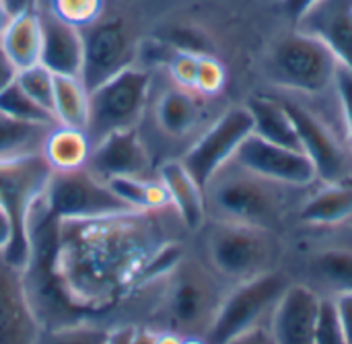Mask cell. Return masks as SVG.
<instances>
[{
    "label": "cell",
    "instance_id": "7c38bea8",
    "mask_svg": "<svg viewBox=\"0 0 352 344\" xmlns=\"http://www.w3.org/2000/svg\"><path fill=\"white\" fill-rule=\"evenodd\" d=\"M233 161L260 178L291 188L309 186L318 180L316 169L303 151L272 144L254 132L241 142Z\"/></svg>",
    "mask_w": 352,
    "mask_h": 344
},
{
    "label": "cell",
    "instance_id": "836d02e7",
    "mask_svg": "<svg viewBox=\"0 0 352 344\" xmlns=\"http://www.w3.org/2000/svg\"><path fill=\"white\" fill-rule=\"evenodd\" d=\"M167 45H171L175 52H188V54H196V56H204V54H212V43L208 39V35L192 25H177L173 29H169L167 37L163 39Z\"/></svg>",
    "mask_w": 352,
    "mask_h": 344
},
{
    "label": "cell",
    "instance_id": "681fc988",
    "mask_svg": "<svg viewBox=\"0 0 352 344\" xmlns=\"http://www.w3.org/2000/svg\"><path fill=\"white\" fill-rule=\"evenodd\" d=\"M39 4H41V8H43V4H45V0H39ZM41 8H39V10H41Z\"/></svg>",
    "mask_w": 352,
    "mask_h": 344
},
{
    "label": "cell",
    "instance_id": "3957f363",
    "mask_svg": "<svg viewBox=\"0 0 352 344\" xmlns=\"http://www.w3.org/2000/svg\"><path fill=\"white\" fill-rule=\"evenodd\" d=\"M283 188L229 161L204 186L206 221L272 229L283 217Z\"/></svg>",
    "mask_w": 352,
    "mask_h": 344
},
{
    "label": "cell",
    "instance_id": "c3c4849f",
    "mask_svg": "<svg viewBox=\"0 0 352 344\" xmlns=\"http://www.w3.org/2000/svg\"><path fill=\"white\" fill-rule=\"evenodd\" d=\"M182 344H208V343H206V338H202V336H184V338H182Z\"/></svg>",
    "mask_w": 352,
    "mask_h": 344
},
{
    "label": "cell",
    "instance_id": "ba28073f",
    "mask_svg": "<svg viewBox=\"0 0 352 344\" xmlns=\"http://www.w3.org/2000/svg\"><path fill=\"white\" fill-rule=\"evenodd\" d=\"M52 169L41 155L0 161V206L10 215L14 227V241L4 254L12 264L25 266L29 241L27 221L33 204L45 194Z\"/></svg>",
    "mask_w": 352,
    "mask_h": 344
},
{
    "label": "cell",
    "instance_id": "4fadbf2b",
    "mask_svg": "<svg viewBox=\"0 0 352 344\" xmlns=\"http://www.w3.org/2000/svg\"><path fill=\"white\" fill-rule=\"evenodd\" d=\"M283 103L295 122L301 151L311 161L318 180L326 184L344 182L351 171V165L334 132L307 107L293 103V101H283Z\"/></svg>",
    "mask_w": 352,
    "mask_h": 344
},
{
    "label": "cell",
    "instance_id": "74e56055",
    "mask_svg": "<svg viewBox=\"0 0 352 344\" xmlns=\"http://www.w3.org/2000/svg\"><path fill=\"white\" fill-rule=\"evenodd\" d=\"M338 305L340 322L344 328L346 344H352V293H342V295H332Z\"/></svg>",
    "mask_w": 352,
    "mask_h": 344
},
{
    "label": "cell",
    "instance_id": "8992f818",
    "mask_svg": "<svg viewBox=\"0 0 352 344\" xmlns=\"http://www.w3.org/2000/svg\"><path fill=\"white\" fill-rule=\"evenodd\" d=\"M289 285V279L278 270L235 283L227 291L219 314L204 336L206 343L227 344L258 326H268L270 316Z\"/></svg>",
    "mask_w": 352,
    "mask_h": 344
},
{
    "label": "cell",
    "instance_id": "b9f144b4",
    "mask_svg": "<svg viewBox=\"0 0 352 344\" xmlns=\"http://www.w3.org/2000/svg\"><path fill=\"white\" fill-rule=\"evenodd\" d=\"M16 78V68L14 64L8 60V56L4 54L2 45H0V93Z\"/></svg>",
    "mask_w": 352,
    "mask_h": 344
},
{
    "label": "cell",
    "instance_id": "d590c367",
    "mask_svg": "<svg viewBox=\"0 0 352 344\" xmlns=\"http://www.w3.org/2000/svg\"><path fill=\"white\" fill-rule=\"evenodd\" d=\"M198 60L200 56L196 54H188V52H171V56L167 58L165 66L175 83V87L194 91L196 87V74H198Z\"/></svg>",
    "mask_w": 352,
    "mask_h": 344
},
{
    "label": "cell",
    "instance_id": "7dc6e473",
    "mask_svg": "<svg viewBox=\"0 0 352 344\" xmlns=\"http://www.w3.org/2000/svg\"><path fill=\"white\" fill-rule=\"evenodd\" d=\"M10 21H12V12L8 10L6 2L0 0V37H2V33L6 31V27H8Z\"/></svg>",
    "mask_w": 352,
    "mask_h": 344
},
{
    "label": "cell",
    "instance_id": "83f0119b",
    "mask_svg": "<svg viewBox=\"0 0 352 344\" xmlns=\"http://www.w3.org/2000/svg\"><path fill=\"white\" fill-rule=\"evenodd\" d=\"M314 277L332 291V295L352 293V250L328 248L311 262Z\"/></svg>",
    "mask_w": 352,
    "mask_h": 344
},
{
    "label": "cell",
    "instance_id": "44dd1931",
    "mask_svg": "<svg viewBox=\"0 0 352 344\" xmlns=\"http://www.w3.org/2000/svg\"><path fill=\"white\" fill-rule=\"evenodd\" d=\"M200 95L182 87L163 91L155 103V120L163 134L171 138L188 136L202 118Z\"/></svg>",
    "mask_w": 352,
    "mask_h": 344
},
{
    "label": "cell",
    "instance_id": "30bf717a",
    "mask_svg": "<svg viewBox=\"0 0 352 344\" xmlns=\"http://www.w3.org/2000/svg\"><path fill=\"white\" fill-rule=\"evenodd\" d=\"M82 68L80 80L91 91L116 76L136 60V45L122 19H99L82 29Z\"/></svg>",
    "mask_w": 352,
    "mask_h": 344
},
{
    "label": "cell",
    "instance_id": "f35d334b",
    "mask_svg": "<svg viewBox=\"0 0 352 344\" xmlns=\"http://www.w3.org/2000/svg\"><path fill=\"white\" fill-rule=\"evenodd\" d=\"M227 344H274L272 341V334H270V328L268 326H258L245 334H239L237 338L229 341Z\"/></svg>",
    "mask_w": 352,
    "mask_h": 344
},
{
    "label": "cell",
    "instance_id": "8fae6325",
    "mask_svg": "<svg viewBox=\"0 0 352 344\" xmlns=\"http://www.w3.org/2000/svg\"><path fill=\"white\" fill-rule=\"evenodd\" d=\"M252 132L254 124L248 107H231L186 151L182 163L204 188L223 165L233 161L237 149Z\"/></svg>",
    "mask_w": 352,
    "mask_h": 344
},
{
    "label": "cell",
    "instance_id": "ffe728a7",
    "mask_svg": "<svg viewBox=\"0 0 352 344\" xmlns=\"http://www.w3.org/2000/svg\"><path fill=\"white\" fill-rule=\"evenodd\" d=\"M93 138L85 128L54 124L43 140L41 157L52 171H76L89 165Z\"/></svg>",
    "mask_w": 352,
    "mask_h": 344
},
{
    "label": "cell",
    "instance_id": "5bb4252c",
    "mask_svg": "<svg viewBox=\"0 0 352 344\" xmlns=\"http://www.w3.org/2000/svg\"><path fill=\"white\" fill-rule=\"evenodd\" d=\"M41 330L25 291L23 268L0 254V344H35Z\"/></svg>",
    "mask_w": 352,
    "mask_h": 344
},
{
    "label": "cell",
    "instance_id": "277c9868",
    "mask_svg": "<svg viewBox=\"0 0 352 344\" xmlns=\"http://www.w3.org/2000/svg\"><path fill=\"white\" fill-rule=\"evenodd\" d=\"M202 252L206 264L223 279L243 283L276 270L280 246L272 229L206 221L202 227Z\"/></svg>",
    "mask_w": 352,
    "mask_h": 344
},
{
    "label": "cell",
    "instance_id": "f6af8a7d",
    "mask_svg": "<svg viewBox=\"0 0 352 344\" xmlns=\"http://www.w3.org/2000/svg\"><path fill=\"white\" fill-rule=\"evenodd\" d=\"M130 344H155V330L146 326H134L132 343Z\"/></svg>",
    "mask_w": 352,
    "mask_h": 344
},
{
    "label": "cell",
    "instance_id": "7402d4cb",
    "mask_svg": "<svg viewBox=\"0 0 352 344\" xmlns=\"http://www.w3.org/2000/svg\"><path fill=\"white\" fill-rule=\"evenodd\" d=\"M245 107L252 116L256 136H260L272 144L301 151L295 122L289 116L283 101H276L270 97H252Z\"/></svg>",
    "mask_w": 352,
    "mask_h": 344
},
{
    "label": "cell",
    "instance_id": "e0dca14e",
    "mask_svg": "<svg viewBox=\"0 0 352 344\" xmlns=\"http://www.w3.org/2000/svg\"><path fill=\"white\" fill-rule=\"evenodd\" d=\"M295 27L318 37L352 74V0H320Z\"/></svg>",
    "mask_w": 352,
    "mask_h": 344
},
{
    "label": "cell",
    "instance_id": "4316f807",
    "mask_svg": "<svg viewBox=\"0 0 352 344\" xmlns=\"http://www.w3.org/2000/svg\"><path fill=\"white\" fill-rule=\"evenodd\" d=\"M107 184L134 211H161L171 206L169 192L161 178H116Z\"/></svg>",
    "mask_w": 352,
    "mask_h": 344
},
{
    "label": "cell",
    "instance_id": "f1b7e54d",
    "mask_svg": "<svg viewBox=\"0 0 352 344\" xmlns=\"http://www.w3.org/2000/svg\"><path fill=\"white\" fill-rule=\"evenodd\" d=\"M41 10L82 31L101 19L103 0H45Z\"/></svg>",
    "mask_w": 352,
    "mask_h": 344
},
{
    "label": "cell",
    "instance_id": "1f68e13d",
    "mask_svg": "<svg viewBox=\"0 0 352 344\" xmlns=\"http://www.w3.org/2000/svg\"><path fill=\"white\" fill-rule=\"evenodd\" d=\"M111 328L101 324H74L66 328L41 330L35 344H105Z\"/></svg>",
    "mask_w": 352,
    "mask_h": 344
},
{
    "label": "cell",
    "instance_id": "ac0fdd59",
    "mask_svg": "<svg viewBox=\"0 0 352 344\" xmlns=\"http://www.w3.org/2000/svg\"><path fill=\"white\" fill-rule=\"evenodd\" d=\"M41 17V56L39 64L54 76H78L82 68V33L80 29L56 19L47 10Z\"/></svg>",
    "mask_w": 352,
    "mask_h": 344
},
{
    "label": "cell",
    "instance_id": "d6986e66",
    "mask_svg": "<svg viewBox=\"0 0 352 344\" xmlns=\"http://www.w3.org/2000/svg\"><path fill=\"white\" fill-rule=\"evenodd\" d=\"M159 178L165 184L171 206L188 227V231H200L206 223V206H204V188L194 180V175L179 161H167L159 169Z\"/></svg>",
    "mask_w": 352,
    "mask_h": 344
},
{
    "label": "cell",
    "instance_id": "52a82bcc",
    "mask_svg": "<svg viewBox=\"0 0 352 344\" xmlns=\"http://www.w3.org/2000/svg\"><path fill=\"white\" fill-rule=\"evenodd\" d=\"M151 97V72L142 66H128L116 76L89 91L87 132L93 144L103 136L136 128Z\"/></svg>",
    "mask_w": 352,
    "mask_h": 344
},
{
    "label": "cell",
    "instance_id": "e575fe53",
    "mask_svg": "<svg viewBox=\"0 0 352 344\" xmlns=\"http://www.w3.org/2000/svg\"><path fill=\"white\" fill-rule=\"evenodd\" d=\"M225 80H227V72L221 60L214 58L212 54L200 56L194 93H198L200 97H214L223 91Z\"/></svg>",
    "mask_w": 352,
    "mask_h": 344
},
{
    "label": "cell",
    "instance_id": "d6a6232c",
    "mask_svg": "<svg viewBox=\"0 0 352 344\" xmlns=\"http://www.w3.org/2000/svg\"><path fill=\"white\" fill-rule=\"evenodd\" d=\"M316 344H346L344 328L340 322L338 305L332 295L322 297L318 326H316Z\"/></svg>",
    "mask_w": 352,
    "mask_h": 344
},
{
    "label": "cell",
    "instance_id": "6da1fadb",
    "mask_svg": "<svg viewBox=\"0 0 352 344\" xmlns=\"http://www.w3.org/2000/svg\"><path fill=\"white\" fill-rule=\"evenodd\" d=\"M188 227L173 206L60 221L56 277L87 324L146 326L155 289L186 250Z\"/></svg>",
    "mask_w": 352,
    "mask_h": 344
},
{
    "label": "cell",
    "instance_id": "60d3db41",
    "mask_svg": "<svg viewBox=\"0 0 352 344\" xmlns=\"http://www.w3.org/2000/svg\"><path fill=\"white\" fill-rule=\"evenodd\" d=\"M316 2H320V0H283V10H285V14L291 17L293 23H297Z\"/></svg>",
    "mask_w": 352,
    "mask_h": 344
},
{
    "label": "cell",
    "instance_id": "d4e9b609",
    "mask_svg": "<svg viewBox=\"0 0 352 344\" xmlns=\"http://www.w3.org/2000/svg\"><path fill=\"white\" fill-rule=\"evenodd\" d=\"M352 217V186L326 184L320 192H316L301 208V221L307 225L330 227L340 225Z\"/></svg>",
    "mask_w": 352,
    "mask_h": 344
},
{
    "label": "cell",
    "instance_id": "9a60e30c",
    "mask_svg": "<svg viewBox=\"0 0 352 344\" xmlns=\"http://www.w3.org/2000/svg\"><path fill=\"white\" fill-rule=\"evenodd\" d=\"M87 167L103 182L116 178H151V153L136 128H126L97 140Z\"/></svg>",
    "mask_w": 352,
    "mask_h": 344
},
{
    "label": "cell",
    "instance_id": "2e32d148",
    "mask_svg": "<svg viewBox=\"0 0 352 344\" xmlns=\"http://www.w3.org/2000/svg\"><path fill=\"white\" fill-rule=\"evenodd\" d=\"M320 301L311 287L289 285L268 322L274 344H316Z\"/></svg>",
    "mask_w": 352,
    "mask_h": 344
},
{
    "label": "cell",
    "instance_id": "ee69618b",
    "mask_svg": "<svg viewBox=\"0 0 352 344\" xmlns=\"http://www.w3.org/2000/svg\"><path fill=\"white\" fill-rule=\"evenodd\" d=\"M4 2H6L8 10L12 12V17L21 14V12H29V10H39L41 8L39 0H4Z\"/></svg>",
    "mask_w": 352,
    "mask_h": 344
},
{
    "label": "cell",
    "instance_id": "5b68a950",
    "mask_svg": "<svg viewBox=\"0 0 352 344\" xmlns=\"http://www.w3.org/2000/svg\"><path fill=\"white\" fill-rule=\"evenodd\" d=\"M340 68L336 56L318 37L299 29L276 39L266 60V74L274 85L311 95L328 91Z\"/></svg>",
    "mask_w": 352,
    "mask_h": 344
},
{
    "label": "cell",
    "instance_id": "7a4b0ae2",
    "mask_svg": "<svg viewBox=\"0 0 352 344\" xmlns=\"http://www.w3.org/2000/svg\"><path fill=\"white\" fill-rule=\"evenodd\" d=\"M225 283L200 254L186 248L161 281L159 299L146 328L204 338L229 291Z\"/></svg>",
    "mask_w": 352,
    "mask_h": 344
},
{
    "label": "cell",
    "instance_id": "ab89813d",
    "mask_svg": "<svg viewBox=\"0 0 352 344\" xmlns=\"http://www.w3.org/2000/svg\"><path fill=\"white\" fill-rule=\"evenodd\" d=\"M14 241V227L10 215L0 206V254H6Z\"/></svg>",
    "mask_w": 352,
    "mask_h": 344
},
{
    "label": "cell",
    "instance_id": "4dcf8cb0",
    "mask_svg": "<svg viewBox=\"0 0 352 344\" xmlns=\"http://www.w3.org/2000/svg\"><path fill=\"white\" fill-rule=\"evenodd\" d=\"M54 74L41 66V64H33L27 68L16 70V83L19 87L37 103L41 105L45 111L52 114V105H54ZM54 116V114H52Z\"/></svg>",
    "mask_w": 352,
    "mask_h": 344
},
{
    "label": "cell",
    "instance_id": "7bdbcfd3",
    "mask_svg": "<svg viewBox=\"0 0 352 344\" xmlns=\"http://www.w3.org/2000/svg\"><path fill=\"white\" fill-rule=\"evenodd\" d=\"M132 334H134V326H116L109 330L105 344H130Z\"/></svg>",
    "mask_w": 352,
    "mask_h": 344
},
{
    "label": "cell",
    "instance_id": "9c48e42d",
    "mask_svg": "<svg viewBox=\"0 0 352 344\" xmlns=\"http://www.w3.org/2000/svg\"><path fill=\"white\" fill-rule=\"evenodd\" d=\"M43 198L50 213L60 221L97 219L134 211L89 167L76 171H52Z\"/></svg>",
    "mask_w": 352,
    "mask_h": 344
},
{
    "label": "cell",
    "instance_id": "bcb514c9",
    "mask_svg": "<svg viewBox=\"0 0 352 344\" xmlns=\"http://www.w3.org/2000/svg\"><path fill=\"white\" fill-rule=\"evenodd\" d=\"M182 338L179 334L175 332H169V330H155V344H182Z\"/></svg>",
    "mask_w": 352,
    "mask_h": 344
},
{
    "label": "cell",
    "instance_id": "f546056e",
    "mask_svg": "<svg viewBox=\"0 0 352 344\" xmlns=\"http://www.w3.org/2000/svg\"><path fill=\"white\" fill-rule=\"evenodd\" d=\"M0 111L6 116H12L16 120L25 122H39V124H58L56 118L45 111L41 105H37L21 87L16 80H12L2 93H0Z\"/></svg>",
    "mask_w": 352,
    "mask_h": 344
},
{
    "label": "cell",
    "instance_id": "484cf974",
    "mask_svg": "<svg viewBox=\"0 0 352 344\" xmlns=\"http://www.w3.org/2000/svg\"><path fill=\"white\" fill-rule=\"evenodd\" d=\"M52 114L58 124L85 128L89 124V89L78 76L54 78V105Z\"/></svg>",
    "mask_w": 352,
    "mask_h": 344
},
{
    "label": "cell",
    "instance_id": "cb8c5ba5",
    "mask_svg": "<svg viewBox=\"0 0 352 344\" xmlns=\"http://www.w3.org/2000/svg\"><path fill=\"white\" fill-rule=\"evenodd\" d=\"M54 124L25 122L0 111V161L41 155L43 140Z\"/></svg>",
    "mask_w": 352,
    "mask_h": 344
},
{
    "label": "cell",
    "instance_id": "8d00e7d4",
    "mask_svg": "<svg viewBox=\"0 0 352 344\" xmlns=\"http://www.w3.org/2000/svg\"><path fill=\"white\" fill-rule=\"evenodd\" d=\"M336 91H338V101L344 114V124H346V132H349V140L352 147V74L349 70L340 68L336 83H334Z\"/></svg>",
    "mask_w": 352,
    "mask_h": 344
},
{
    "label": "cell",
    "instance_id": "603a6c76",
    "mask_svg": "<svg viewBox=\"0 0 352 344\" xmlns=\"http://www.w3.org/2000/svg\"><path fill=\"white\" fill-rule=\"evenodd\" d=\"M0 45L16 70L39 64L41 56V17L39 10L14 14L0 37Z\"/></svg>",
    "mask_w": 352,
    "mask_h": 344
}]
</instances>
